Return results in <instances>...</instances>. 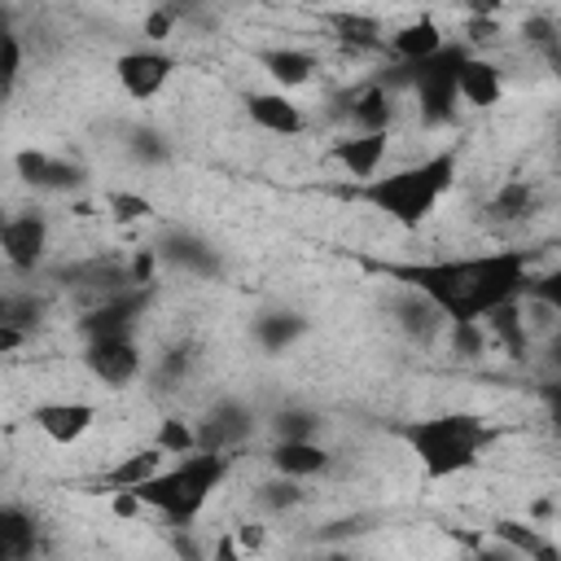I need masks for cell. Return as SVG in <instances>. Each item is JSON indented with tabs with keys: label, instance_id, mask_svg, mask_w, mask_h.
Segmentation results:
<instances>
[{
	"label": "cell",
	"instance_id": "8d00e7d4",
	"mask_svg": "<svg viewBox=\"0 0 561 561\" xmlns=\"http://www.w3.org/2000/svg\"><path fill=\"white\" fill-rule=\"evenodd\" d=\"M539 403H543V412H548V425L561 434V377L539 386Z\"/></svg>",
	"mask_w": 561,
	"mask_h": 561
},
{
	"label": "cell",
	"instance_id": "f1b7e54d",
	"mask_svg": "<svg viewBox=\"0 0 561 561\" xmlns=\"http://www.w3.org/2000/svg\"><path fill=\"white\" fill-rule=\"evenodd\" d=\"M193 373H197V351L193 346H167L153 364H149V386L153 390H184L188 381H193Z\"/></svg>",
	"mask_w": 561,
	"mask_h": 561
},
{
	"label": "cell",
	"instance_id": "603a6c76",
	"mask_svg": "<svg viewBox=\"0 0 561 561\" xmlns=\"http://www.w3.org/2000/svg\"><path fill=\"white\" fill-rule=\"evenodd\" d=\"M482 324H486V333H491V346H495V351H504V355H508V359H517V364H526V359H530V351H535V329H530V316H526L522 298H513V302L495 307Z\"/></svg>",
	"mask_w": 561,
	"mask_h": 561
},
{
	"label": "cell",
	"instance_id": "74e56055",
	"mask_svg": "<svg viewBox=\"0 0 561 561\" xmlns=\"http://www.w3.org/2000/svg\"><path fill=\"white\" fill-rule=\"evenodd\" d=\"M543 66L561 79V26H557V39H552V44H548V53H543Z\"/></svg>",
	"mask_w": 561,
	"mask_h": 561
},
{
	"label": "cell",
	"instance_id": "6da1fadb",
	"mask_svg": "<svg viewBox=\"0 0 561 561\" xmlns=\"http://www.w3.org/2000/svg\"><path fill=\"white\" fill-rule=\"evenodd\" d=\"M386 280L421 289L451 324L486 320L495 307L526 298L535 280V250L504 241L473 254H447V259H381L373 263Z\"/></svg>",
	"mask_w": 561,
	"mask_h": 561
},
{
	"label": "cell",
	"instance_id": "836d02e7",
	"mask_svg": "<svg viewBox=\"0 0 561 561\" xmlns=\"http://www.w3.org/2000/svg\"><path fill=\"white\" fill-rule=\"evenodd\" d=\"M526 298L543 302V307H548V311L561 320V267H552V272H535V280H530Z\"/></svg>",
	"mask_w": 561,
	"mask_h": 561
},
{
	"label": "cell",
	"instance_id": "30bf717a",
	"mask_svg": "<svg viewBox=\"0 0 561 561\" xmlns=\"http://www.w3.org/2000/svg\"><path fill=\"white\" fill-rule=\"evenodd\" d=\"M386 320L394 324V333L408 342V346H416V351H434L443 337H447V316L421 294V289H412V285H399V280H390V298H386Z\"/></svg>",
	"mask_w": 561,
	"mask_h": 561
},
{
	"label": "cell",
	"instance_id": "ba28073f",
	"mask_svg": "<svg viewBox=\"0 0 561 561\" xmlns=\"http://www.w3.org/2000/svg\"><path fill=\"white\" fill-rule=\"evenodd\" d=\"M79 364L105 390H127V386H136L149 373V359H145V346H140L136 333H114V337L83 342Z\"/></svg>",
	"mask_w": 561,
	"mask_h": 561
},
{
	"label": "cell",
	"instance_id": "5b68a950",
	"mask_svg": "<svg viewBox=\"0 0 561 561\" xmlns=\"http://www.w3.org/2000/svg\"><path fill=\"white\" fill-rule=\"evenodd\" d=\"M469 57V44H447L425 61H390L377 79L394 92H408L416 101V114L425 127H447L456 123L460 110V66Z\"/></svg>",
	"mask_w": 561,
	"mask_h": 561
},
{
	"label": "cell",
	"instance_id": "52a82bcc",
	"mask_svg": "<svg viewBox=\"0 0 561 561\" xmlns=\"http://www.w3.org/2000/svg\"><path fill=\"white\" fill-rule=\"evenodd\" d=\"M0 254L9 263V272L18 280H35L53 254V224L39 206H26V210H13L4 215L0 224Z\"/></svg>",
	"mask_w": 561,
	"mask_h": 561
},
{
	"label": "cell",
	"instance_id": "d6986e66",
	"mask_svg": "<svg viewBox=\"0 0 561 561\" xmlns=\"http://www.w3.org/2000/svg\"><path fill=\"white\" fill-rule=\"evenodd\" d=\"M254 61H259V70L272 79V88H280V92H298V88H307V83L316 79V70H320V57H316L311 48H298V44H272V48H259Z\"/></svg>",
	"mask_w": 561,
	"mask_h": 561
},
{
	"label": "cell",
	"instance_id": "e575fe53",
	"mask_svg": "<svg viewBox=\"0 0 561 561\" xmlns=\"http://www.w3.org/2000/svg\"><path fill=\"white\" fill-rule=\"evenodd\" d=\"M127 153H131V162H140V167H158V162L167 158V140H162L158 131H131Z\"/></svg>",
	"mask_w": 561,
	"mask_h": 561
},
{
	"label": "cell",
	"instance_id": "277c9868",
	"mask_svg": "<svg viewBox=\"0 0 561 561\" xmlns=\"http://www.w3.org/2000/svg\"><path fill=\"white\" fill-rule=\"evenodd\" d=\"M228 473H232V456L197 447V451H188V456L167 460L149 482H140V486H131V491H136V500L145 504V513L162 517L167 526L188 530V526L202 522V513L210 508V500H215V491L228 482Z\"/></svg>",
	"mask_w": 561,
	"mask_h": 561
},
{
	"label": "cell",
	"instance_id": "3957f363",
	"mask_svg": "<svg viewBox=\"0 0 561 561\" xmlns=\"http://www.w3.org/2000/svg\"><path fill=\"white\" fill-rule=\"evenodd\" d=\"M394 438L408 447V456L416 460V469L430 482H451V478L482 465V456L495 447L500 430L482 412L451 408V412H430V416L399 421Z\"/></svg>",
	"mask_w": 561,
	"mask_h": 561
},
{
	"label": "cell",
	"instance_id": "8fae6325",
	"mask_svg": "<svg viewBox=\"0 0 561 561\" xmlns=\"http://www.w3.org/2000/svg\"><path fill=\"white\" fill-rule=\"evenodd\" d=\"M543 210V188L530 180V175H513V180H500L491 188V197L482 202V224L500 237H513L522 232L535 215Z\"/></svg>",
	"mask_w": 561,
	"mask_h": 561
},
{
	"label": "cell",
	"instance_id": "d4e9b609",
	"mask_svg": "<svg viewBox=\"0 0 561 561\" xmlns=\"http://www.w3.org/2000/svg\"><path fill=\"white\" fill-rule=\"evenodd\" d=\"M329 31L337 35V44H346L351 53H364V57L386 53V39H390L386 22L373 18V13H359V9H337V13H329Z\"/></svg>",
	"mask_w": 561,
	"mask_h": 561
},
{
	"label": "cell",
	"instance_id": "9a60e30c",
	"mask_svg": "<svg viewBox=\"0 0 561 561\" xmlns=\"http://www.w3.org/2000/svg\"><path fill=\"white\" fill-rule=\"evenodd\" d=\"M101 408L88 399H39L31 403V425L53 443V447H79L92 425H96Z\"/></svg>",
	"mask_w": 561,
	"mask_h": 561
},
{
	"label": "cell",
	"instance_id": "7402d4cb",
	"mask_svg": "<svg viewBox=\"0 0 561 561\" xmlns=\"http://www.w3.org/2000/svg\"><path fill=\"white\" fill-rule=\"evenodd\" d=\"M504 88H508L504 66L495 57L469 48V57L460 66V105H469V110H495L504 101Z\"/></svg>",
	"mask_w": 561,
	"mask_h": 561
},
{
	"label": "cell",
	"instance_id": "4dcf8cb0",
	"mask_svg": "<svg viewBox=\"0 0 561 561\" xmlns=\"http://www.w3.org/2000/svg\"><path fill=\"white\" fill-rule=\"evenodd\" d=\"M153 443L175 460V456H188V451H197V421H184V416H162L158 421V434H153Z\"/></svg>",
	"mask_w": 561,
	"mask_h": 561
},
{
	"label": "cell",
	"instance_id": "4fadbf2b",
	"mask_svg": "<svg viewBox=\"0 0 561 561\" xmlns=\"http://www.w3.org/2000/svg\"><path fill=\"white\" fill-rule=\"evenodd\" d=\"M153 250H158V263L162 267H171V272H180V276H202V280H219L224 276V254H219V245H210L202 232H193V228H167L158 241H153Z\"/></svg>",
	"mask_w": 561,
	"mask_h": 561
},
{
	"label": "cell",
	"instance_id": "cb8c5ba5",
	"mask_svg": "<svg viewBox=\"0 0 561 561\" xmlns=\"http://www.w3.org/2000/svg\"><path fill=\"white\" fill-rule=\"evenodd\" d=\"M39 517L26 504H4L0 508V561H31L39 543Z\"/></svg>",
	"mask_w": 561,
	"mask_h": 561
},
{
	"label": "cell",
	"instance_id": "7a4b0ae2",
	"mask_svg": "<svg viewBox=\"0 0 561 561\" xmlns=\"http://www.w3.org/2000/svg\"><path fill=\"white\" fill-rule=\"evenodd\" d=\"M456 180H460V149L443 145L416 162H403L394 171H377L373 180H355L346 188V197L364 202L368 210H377L399 232H416L438 215V206L456 188Z\"/></svg>",
	"mask_w": 561,
	"mask_h": 561
},
{
	"label": "cell",
	"instance_id": "1f68e13d",
	"mask_svg": "<svg viewBox=\"0 0 561 561\" xmlns=\"http://www.w3.org/2000/svg\"><path fill=\"white\" fill-rule=\"evenodd\" d=\"M105 206H110V215H114L118 224H136V219H149V215H153V202H149V197L123 193V188H110V193H105Z\"/></svg>",
	"mask_w": 561,
	"mask_h": 561
},
{
	"label": "cell",
	"instance_id": "e0dca14e",
	"mask_svg": "<svg viewBox=\"0 0 561 561\" xmlns=\"http://www.w3.org/2000/svg\"><path fill=\"white\" fill-rule=\"evenodd\" d=\"M13 171L35 193H70V188L83 184V171L75 162H66V158H57L48 149H35V145H26V149L13 153Z\"/></svg>",
	"mask_w": 561,
	"mask_h": 561
},
{
	"label": "cell",
	"instance_id": "ac0fdd59",
	"mask_svg": "<svg viewBox=\"0 0 561 561\" xmlns=\"http://www.w3.org/2000/svg\"><path fill=\"white\" fill-rule=\"evenodd\" d=\"M245 333L263 355H285L311 333V320L298 307H263V311H254Z\"/></svg>",
	"mask_w": 561,
	"mask_h": 561
},
{
	"label": "cell",
	"instance_id": "4316f807",
	"mask_svg": "<svg viewBox=\"0 0 561 561\" xmlns=\"http://www.w3.org/2000/svg\"><path fill=\"white\" fill-rule=\"evenodd\" d=\"M250 500H254V508H259L263 517H289L294 508L307 504V482L272 469V473L250 491Z\"/></svg>",
	"mask_w": 561,
	"mask_h": 561
},
{
	"label": "cell",
	"instance_id": "5bb4252c",
	"mask_svg": "<svg viewBox=\"0 0 561 561\" xmlns=\"http://www.w3.org/2000/svg\"><path fill=\"white\" fill-rule=\"evenodd\" d=\"M241 114L250 118L254 131L276 136V140H294V136H302L311 127L307 123V110L289 92H280V88H250L241 96Z\"/></svg>",
	"mask_w": 561,
	"mask_h": 561
},
{
	"label": "cell",
	"instance_id": "7c38bea8",
	"mask_svg": "<svg viewBox=\"0 0 561 561\" xmlns=\"http://www.w3.org/2000/svg\"><path fill=\"white\" fill-rule=\"evenodd\" d=\"M399 92L394 88H386L377 75H368L364 83H355V88H346L342 96H337V118L346 123V131H390L394 127V114H399Z\"/></svg>",
	"mask_w": 561,
	"mask_h": 561
},
{
	"label": "cell",
	"instance_id": "9c48e42d",
	"mask_svg": "<svg viewBox=\"0 0 561 561\" xmlns=\"http://www.w3.org/2000/svg\"><path fill=\"white\" fill-rule=\"evenodd\" d=\"M175 70H180V61H175L162 44L127 48V53H118V57H114V66H110V75H114L118 92H123L127 101H136V105L158 101V96L171 88Z\"/></svg>",
	"mask_w": 561,
	"mask_h": 561
},
{
	"label": "cell",
	"instance_id": "2e32d148",
	"mask_svg": "<svg viewBox=\"0 0 561 561\" xmlns=\"http://www.w3.org/2000/svg\"><path fill=\"white\" fill-rule=\"evenodd\" d=\"M386 153H390V131H342L329 145V158L342 167V175H351V184L373 180L386 167Z\"/></svg>",
	"mask_w": 561,
	"mask_h": 561
},
{
	"label": "cell",
	"instance_id": "484cf974",
	"mask_svg": "<svg viewBox=\"0 0 561 561\" xmlns=\"http://www.w3.org/2000/svg\"><path fill=\"white\" fill-rule=\"evenodd\" d=\"M171 456L158 447V443H145V447H136V451H127L123 460H114L101 478H96V486H105V491H131V486H140V482H149L162 465H167Z\"/></svg>",
	"mask_w": 561,
	"mask_h": 561
},
{
	"label": "cell",
	"instance_id": "8992f818",
	"mask_svg": "<svg viewBox=\"0 0 561 561\" xmlns=\"http://www.w3.org/2000/svg\"><path fill=\"white\" fill-rule=\"evenodd\" d=\"M263 425H267V421L254 412L250 399H241V394H219V399H210L206 412L197 416V447L224 451V456L237 460V456L259 438Z\"/></svg>",
	"mask_w": 561,
	"mask_h": 561
},
{
	"label": "cell",
	"instance_id": "83f0119b",
	"mask_svg": "<svg viewBox=\"0 0 561 561\" xmlns=\"http://www.w3.org/2000/svg\"><path fill=\"white\" fill-rule=\"evenodd\" d=\"M491 535L500 539V548H504L508 557H530V561H557V557H561V548H557L552 539H543L530 522H517V517H500V522L491 526Z\"/></svg>",
	"mask_w": 561,
	"mask_h": 561
},
{
	"label": "cell",
	"instance_id": "d6a6232c",
	"mask_svg": "<svg viewBox=\"0 0 561 561\" xmlns=\"http://www.w3.org/2000/svg\"><path fill=\"white\" fill-rule=\"evenodd\" d=\"M22 66H26V44H22V31H18V26H9V31H4V96H13V92H18Z\"/></svg>",
	"mask_w": 561,
	"mask_h": 561
},
{
	"label": "cell",
	"instance_id": "f546056e",
	"mask_svg": "<svg viewBox=\"0 0 561 561\" xmlns=\"http://www.w3.org/2000/svg\"><path fill=\"white\" fill-rule=\"evenodd\" d=\"M267 430H272V438H320L324 416L316 408H302V403H280L267 416Z\"/></svg>",
	"mask_w": 561,
	"mask_h": 561
},
{
	"label": "cell",
	"instance_id": "ffe728a7",
	"mask_svg": "<svg viewBox=\"0 0 561 561\" xmlns=\"http://www.w3.org/2000/svg\"><path fill=\"white\" fill-rule=\"evenodd\" d=\"M451 39H447V31L438 26V18L434 13H416V18H408V22H399L394 31H390V39H386V57L390 61H425V57H434L438 48H447Z\"/></svg>",
	"mask_w": 561,
	"mask_h": 561
},
{
	"label": "cell",
	"instance_id": "44dd1931",
	"mask_svg": "<svg viewBox=\"0 0 561 561\" xmlns=\"http://www.w3.org/2000/svg\"><path fill=\"white\" fill-rule=\"evenodd\" d=\"M267 469L289 473V478H324L333 469V451L320 438H272L267 447Z\"/></svg>",
	"mask_w": 561,
	"mask_h": 561
},
{
	"label": "cell",
	"instance_id": "d590c367",
	"mask_svg": "<svg viewBox=\"0 0 561 561\" xmlns=\"http://www.w3.org/2000/svg\"><path fill=\"white\" fill-rule=\"evenodd\" d=\"M140 31H145V39H149V44H167V39H171V35L180 31V22H175V13H171V9H167V4L158 0V4H153V9L145 13Z\"/></svg>",
	"mask_w": 561,
	"mask_h": 561
}]
</instances>
